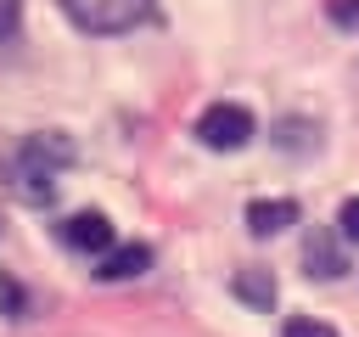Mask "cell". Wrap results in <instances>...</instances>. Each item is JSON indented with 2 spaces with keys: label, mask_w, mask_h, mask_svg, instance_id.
Masks as SVG:
<instances>
[{
  "label": "cell",
  "mask_w": 359,
  "mask_h": 337,
  "mask_svg": "<svg viewBox=\"0 0 359 337\" xmlns=\"http://www.w3.org/2000/svg\"><path fill=\"white\" fill-rule=\"evenodd\" d=\"M67 163H73V146L62 135H28L17 146V157H11V191L22 202H50Z\"/></svg>",
  "instance_id": "cell-1"
},
{
  "label": "cell",
  "mask_w": 359,
  "mask_h": 337,
  "mask_svg": "<svg viewBox=\"0 0 359 337\" xmlns=\"http://www.w3.org/2000/svg\"><path fill=\"white\" fill-rule=\"evenodd\" d=\"M62 11L84 34H129L135 22H146L151 0H62Z\"/></svg>",
  "instance_id": "cell-2"
},
{
  "label": "cell",
  "mask_w": 359,
  "mask_h": 337,
  "mask_svg": "<svg viewBox=\"0 0 359 337\" xmlns=\"http://www.w3.org/2000/svg\"><path fill=\"white\" fill-rule=\"evenodd\" d=\"M196 140L208 152H241L252 140V112L241 101H213L202 118H196Z\"/></svg>",
  "instance_id": "cell-3"
},
{
  "label": "cell",
  "mask_w": 359,
  "mask_h": 337,
  "mask_svg": "<svg viewBox=\"0 0 359 337\" xmlns=\"http://www.w3.org/2000/svg\"><path fill=\"white\" fill-rule=\"evenodd\" d=\"M62 236H67V247H79V253H112V225H107V213H95V208L73 213V219L62 225Z\"/></svg>",
  "instance_id": "cell-4"
},
{
  "label": "cell",
  "mask_w": 359,
  "mask_h": 337,
  "mask_svg": "<svg viewBox=\"0 0 359 337\" xmlns=\"http://www.w3.org/2000/svg\"><path fill=\"white\" fill-rule=\"evenodd\" d=\"M286 225H297V202L292 197H258V202H247V230L252 236H275Z\"/></svg>",
  "instance_id": "cell-5"
},
{
  "label": "cell",
  "mask_w": 359,
  "mask_h": 337,
  "mask_svg": "<svg viewBox=\"0 0 359 337\" xmlns=\"http://www.w3.org/2000/svg\"><path fill=\"white\" fill-rule=\"evenodd\" d=\"M303 264H309V275H320V281H337V275L348 270V258H342V242H337L331 230H314V236L303 242Z\"/></svg>",
  "instance_id": "cell-6"
},
{
  "label": "cell",
  "mask_w": 359,
  "mask_h": 337,
  "mask_svg": "<svg viewBox=\"0 0 359 337\" xmlns=\"http://www.w3.org/2000/svg\"><path fill=\"white\" fill-rule=\"evenodd\" d=\"M146 264H151V247L146 242H123V247L95 258V275L101 281H129V275H146Z\"/></svg>",
  "instance_id": "cell-7"
},
{
  "label": "cell",
  "mask_w": 359,
  "mask_h": 337,
  "mask_svg": "<svg viewBox=\"0 0 359 337\" xmlns=\"http://www.w3.org/2000/svg\"><path fill=\"white\" fill-rule=\"evenodd\" d=\"M236 298L252 303V309H275V275L269 270H236Z\"/></svg>",
  "instance_id": "cell-8"
},
{
  "label": "cell",
  "mask_w": 359,
  "mask_h": 337,
  "mask_svg": "<svg viewBox=\"0 0 359 337\" xmlns=\"http://www.w3.org/2000/svg\"><path fill=\"white\" fill-rule=\"evenodd\" d=\"M280 337H337V331H331V326H325V320H309V315H292V320H286V331H280Z\"/></svg>",
  "instance_id": "cell-9"
},
{
  "label": "cell",
  "mask_w": 359,
  "mask_h": 337,
  "mask_svg": "<svg viewBox=\"0 0 359 337\" xmlns=\"http://www.w3.org/2000/svg\"><path fill=\"white\" fill-rule=\"evenodd\" d=\"M337 225H342V242H359V197H348V202H342Z\"/></svg>",
  "instance_id": "cell-10"
},
{
  "label": "cell",
  "mask_w": 359,
  "mask_h": 337,
  "mask_svg": "<svg viewBox=\"0 0 359 337\" xmlns=\"http://www.w3.org/2000/svg\"><path fill=\"white\" fill-rule=\"evenodd\" d=\"M331 22L353 28V22H359V0H331Z\"/></svg>",
  "instance_id": "cell-11"
},
{
  "label": "cell",
  "mask_w": 359,
  "mask_h": 337,
  "mask_svg": "<svg viewBox=\"0 0 359 337\" xmlns=\"http://www.w3.org/2000/svg\"><path fill=\"white\" fill-rule=\"evenodd\" d=\"M17 11H22V0H0V39L17 34Z\"/></svg>",
  "instance_id": "cell-12"
}]
</instances>
